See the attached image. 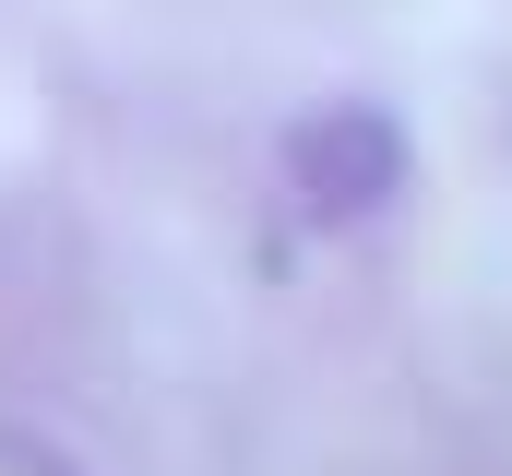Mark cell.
I'll return each instance as SVG.
<instances>
[{
	"instance_id": "1",
	"label": "cell",
	"mask_w": 512,
	"mask_h": 476,
	"mask_svg": "<svg viewBox=\"0 0 512 476\" xmlns=\"http://www.w3.org/2000/svg\"><path fill=\"white\" fill-rule=\"evenodd\" d=\"M286 191H298V215H322V227H358V215H382L393 191H405V131H393L370 96H334V108H310L286 131Z\"/></svg>"
}]
</instances>
